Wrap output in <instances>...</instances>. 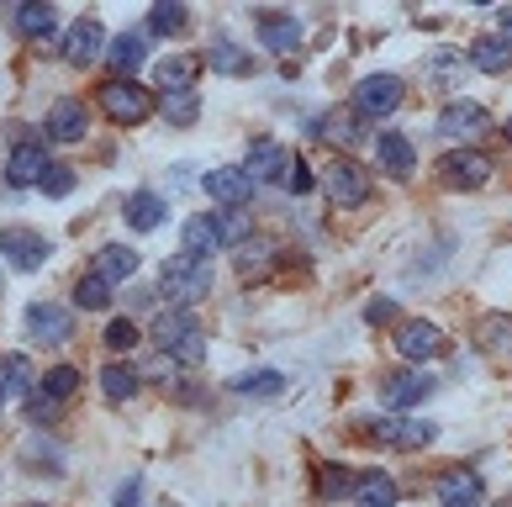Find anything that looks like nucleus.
I'll return each mask as SVG.
<instances>
[{
	"label": "nucleus",
	"mask_w": 512,
	"mask_h": 507,
	"mask_svg": "<svg viewBox=\"0 0 512 507\" xmlns=\"http://www.w3.org/2000/svg\"><path fill=\"white\" fill-rule=\"evenodd\" d=\"M138 492H143V481H138V476L122 481V486H117V507H138Z\"/></svg>",
	"instance_id": "49530a36"
},
{
	"label": "nucleus",
	"mask_w": 512,
	"mask_h": 507,
	"mask_svg": "<svg viewBox=\"0 0 512 507\" xmlns=\"http://www.w3.org/2000/svg\"><path fill=\"white\" fill-rule=\"evenodd\" d=\"M64 59H69L74 69H90L96 59H106V27L96 22V16L69 22V32H64Z\"/></svg>",
	"instance_id": "0eeeda50"
},
{
	"label": "nucleus",
	"mask_w": 512,
	"mask_h": 507,
	"mask_svg": "<svg viewBox=\"0 0 512 507\" xmlns=\"http://www.w3.org/2000/svg\"><path fill=\"white\" fill-rule=\"evenodd\" d=\"M180 243H185V254H191V259H212V254L222 249V228H217V217H185Z\"/></svg>",
	"instance_id": "aec40b11"
},
{
	"label": "nucleus",
	"mask_w": 512,
	"mask_h": 507,
	"mask_svg": "<svg viewBox=\"0 0 512 507\" xmlns=\"http://www.w3.org/2000/svg\"><path fill=\"white\" fill-rule=\"evenodd\" d=\"M32 381H37V370H32L27 354H6V360H0V402L32 397Z\"/></svg>",
	"instance_id": "6ab92c4d"
},
{
	"label": "nucleus",
	"mask_w": 512,
	"mask_h": 507,
	"mask_svg": "<svg viewBox=\"0 0 512 507\" xmlns=\"http://www.w3.org/2000/svg\"><path fill=\"white\" fill-rule=\"evenodd\" d=\"M354 486V476H344V465H317V492L322 497H344Z\"/></svg>",
	"instance_id": "a19ab883"
},
{
	"label": "nucleus",
	"mask_w": 512,
	"mask_h": 507,
	"mask_svg": "<svg viewBox=\"0 0 512 507\" xmlns=\"http://www.w3.org/2000/svg\"><path fill=\"white\" fill-rule=\"evenodd\" d=\"M322 180H328V196H333V206H365V201H370V191H375L370 175H365L359 164H349V159H333Z\"/></svg>",
	"instance_id": "9d476101"
},
{
	"label": "nucleus",
	"mask_w": 512,
	"mask_h": 507,
	"mask_svg": "<svg viewBox=\"0 0 512 507\" xmlns=\"http://www.w3.org/2000/svg\"><path fill=\"white\" fill-rule=\"evenodd\" d=\"M243 397H280V391H286V375L280 370H254V375H238L233 381Z\"/></svg>",
	"instance_id": "e433bc0d"
},
{
	"label": "nucleus",
	"mask_w": 512,
	"mask_h": 507,
	"mask_svg": "<svg viewBox=\"0 0 512 507\" xmlns=\"http://www.w3.org/2000/svg\"><path fill=\"white\" fill-rule=\"evenodd\" d=\"M449 344H444V328L439 323H428V317H412V323H402L396 328V354H402V360H439Z\"/></svg>",
	"instance_id": "423d86ee"
},
{
	"label": "nucleus",
	"mask_w": 512,
	"mask_h": 507,
	"mask_svg": "<svg viewBox=\"0 0 512 507\" xmlns=\"http://www.w3.org/2000/svg\"><path fill=\"white\" fill-rule=\"evenodd\" d=\"M74 391H80V370L74 365H53L43 381H37V397H48V402H69Z\"/></svg>",
	"instance_id": "7c9ffc66"
},
{
	"label": "nucleus",
	"mask_w": 512,
	"mask_h": 507,
	"mask_svg": "<svg viewBox=\"0 0 512 507\" xmlns=\"http://www.w3.org/2000/svg\"><path fill=\"white\" fill-rule=\"evenodd\" d=\"M143 59H148V32H122L117 43H106V64L117 69L122 80H127V74L138 69Z\"/></svg>",
	"instance_id": "b1692460"
},
{
	"label": "nucleus",
	"mask_w": 512,
	"mask_h": 507,
	"mask_svg": "<svg viewBox=\"0 0 512 507\" xmlns=\"http://www.w3.org/2000/svg\"><path fill=\"white\" fill-rule=\"evenodd\" d=\"M101 391H106V402H127L132 391H138V370L132 365H106L101 370Z\"/></svg>",
	"instance_id": "72a5a7b5"
},
{
	"label": "nucleus",
	"mask_w": 512,
	"mask_h": 507,
	"mask_svg": "<svg viewBox=\"0 0 512 507\" xmlns=\"http://www.w3.org/2000/svg\"><path fill=\"white\" fill-rule=\"evenodd\" d=\"M48 138L53 143H80L85 133H90V111H85V101H74V96H59L48 106Z\"/></svg>",
	"instance_id": "4468645a"
},
{
	"label": "nucleus",
	"mask_w": 512,
	"mask_h": 507,
	"mask_svg": "<svg viewBox=\"0 0 512 507\" xmlns=\"http://www.w3.org/2000/svg\"><path fill=\"white\" fill-rule=\"evenodd\" d=\"M206 64H212L217 74H249V69H254L249 53H243L238 43H227V37H222V43H217L212 53H206Z\"/></svg>",
	"instance_id": "f704fd0d"
},
{
	"label": "nucleus",
	"mask_w": 512,
	"mask_h": 507,
	"mask_svg": "<svg viewBox=\"0 0 512 507\" xmlns=\"http://www.w3.org/2000/svg\"><path fill=\"white\" fill-rule=\"evenodd\" d=\"M375 159H381L386 175L407 180L412 169H417V148H412V138H407V133H381V143H375Z\"/></svg>",
	"instance_id": "a211bd4d"
},
{
	"label": "nucleus",
	"mask_w": 512,
	"mask_h": 507,
	"mask_svg": "<svg viewBox=\"0 0 512 507\" xmlns=\"http://www.w3.org/2000/svg\"><path fill=\"white\" fill-rule=\"evenodd\" d=\"M481 497H486V486H481L476 471H449V476H439V502H444V507H481Z\"/></svg>",
	"instance_id": "412c9836"
},
{
	"label": "nucleus",
	"mask_w": 512,
	"mask_h": 507,
	"mask_svg": "<svg viewBox=\"0 0 512 507\" xmlns=\"http://www.w3.org/2000/svg\"><path fill=\"white\" fill-rule=\"evenodd\" d=\"M402 106V80L396 74H370V80H359L354 85V117H391V111Z\"/></svg>",
	"instance_id": "39448f33"
},
{
	"label": "nucleus",
	"mask_w": 512,
	"mask_h": 507,
	"mask_svg": "<svg viewBox=\"0 0 512 507\" xmlns=\"http://www.w3.org/2000/svg\"><path fill=\"white\" fill-rule=\"evenodd\" d=\"M428 391H433L428 370H391L381 381V402H386V412H407L417 402H428Z\"/></svg>",
	"instance_id": "1a4fd4ad"
},
{
	"label": "nucleus",
	"mask_w": 512,
	"mask_h": 507,
	"mask_svg": "<svg viewBox=\"0 0 512 507\" xmlns=\"http://www.w3.org/2000/svg\"><path fill=\"white\" fill-rule=\"evenodd\" d=\"M0 254H6L16 270H37L53 254V243L43 233H32V228H6V233H0Z\"/></svg>",
	"instance_id": "2eb2a0df"
},
{
	"label": "nucleus",
	"mask_w": 512,
	"mask_h": 507,
	"mask_svg": "<svg viewBox=\"0 0 512 507\" xmlns=\"http://www.w3.org/2000/svg\"><path fill=\"white\" fill-rule=\"evenodd\" d=\"M317 127H322L317 138H328V143H344V148L365 138V127H359V117H354V111H328V117H322Z\"/></svg>",
	"instance_id": "2f4dec72"
},
{
	"label": "nucleus",
	"mask_w": 512,
	"mask_h": 507,
	"mask_svg": "<svg viewBox=\"0 0 512 507\" xmlns=\"http://www.w3.org/2000/svg\"><path fill=\"white\" fill-rule=\"evenodd\" d=\"M74 307H80V312H106L111 307V286L101 275H85L80 286H74Z\"/></svg>",
	"instance_id": "4c0bfd02"
},
{
	"label": "nucleus",
	"mask_w": 512,
	"mask_h": 507,
	"mask_svg": "<svg viewBox=\"0 0 512 507\" xmlns=\"http://www.w3.org/2000/svg\"><path fill=\"white\" fill-rule=\"evenodd\" d=\"M43 169H48V148L27 138V143H16V148H11L6 180H11V185H37V180H43Z\"/></svg>",
	"instance_id": "f3484780"
},
{
	"label": "nucleus",
	"mask_w": 512,
	"mask_h": 507,
	"mask_svg": "<svg viewBox=\"0 0 512 507\" xmlns=\"http://www.w3.org/2000/svg\"><path fill=\"white\" fill-rule=\"evenodd\" d=\"M217 228H222V243H243V238L254 233V222L243 217V212H222V217H217Z\"/></svg>",
	"instance_id": "c03bdc74"
},
{
	"label": "nucleus",
	"mask_w": 512,
	"mask_h": 507,
	"mask_svg": "<svg viewBox=\"0 0 512 507\" xmlns=\"http://www.w3.org/2000/svg\"><path fill=\"white\" fill-rule=\"evenodd\" d=\"M365 317H370V323H386V317H396V302H375Z\"/></svg>",
	"instance_id": "de8ad7c7"
},
{
	"label": "nucleus",
	"mask_w": 512,
	"mask_h": 507,
	"mask_svg": "<svg viewBox=\"0 0 512 507\" xmlns=\"http://www.w3.org/2000/svg\"><path fill=\"white\" fill-rule=\"evenodd\" d=\"M270 259H275V243H243V254H238V275H259V270H270Z\"/></svg>",
	"instance_id": "ea45409f"
},
{
	"label": "nucleus",
	"mask_w": 512,
	"mask_h": 507,
	"mask_svg": "<svg viewBox=\"0 0 512 507\" xmlns=\"http://www.w3.org/2000/svg\"><path fill=\"white\" fill-rule=\"evenodd\" d=\"M375 439L412 455V449H428L433 439H439V423H428V418H386V423H375Z\"/></svg>",
	"instance_id": "f8f14e48"
},
{
	"label": "nucleus",
	"mask_w": 512,
	"mask_h": 507,
	"mask_svg": "<svg viewBox=\"0 0 512 507\" xmlns=\"http://www.w3.org/2000/svg\"><path fill=\"white\" fill-rule=\"evenodd\" d=\"M280 185H286V191H296V196H307L312 185H317V175H312L307 159H291V169H286V180H280Z\"/></svg>",
	"instance_id": "37998d69"
},
{
	"label": "nucleus",
	"mask_w": 512,
	"mask_h": 507,
	"mask_svg": "<svg viewBox=\"0 0 512 507\" xmlns=\"http://www.w3.org/2000/svg\"><path fill=\"white\" fill-rule=\"evenodd\" d=\"M27 412H32V423H48V418H59V402H48V397H32V402H27Z\"/></svg>",
	"instance_id": "a18cd8bd"
},
{
	"label": "nucleus",
	"mask_w": 512,
	"mask_h": 507,
	"mask_svg": "<svg viewBox=\"0 0 512 507\" xmlns=\"http://www.w3.org/2000/svg\"><path fill=\"white\" fill-rule=\"evenodd\" d=\"M164 291L175 296V312H191L196 302H206V291H212V265L191 259V254L164 259Z\"/></svg>",
	"instance_id": "f03ea898"
},
{
	"label": "nucleus",
	"mask_w": 512,
	"mask_h": 507,
	"mask_svg": "<svg viewBox=\"0 0 512 507\" xmlns=\"http://www.w3.org/2000/svg\"><path fill=\"white\" fill-rule=\"evenodd\" d=\"M96 101H101V111L117 127H138V122L154 117V96H148L138 80H111V85L96 90Z\"/></svg>",
	"instance_id": "7ed1b4c3"
},
{
	"label": "nucleus",
	"mask_w": 512,
	"mask_h": 507,
	"mask_svg": "<svg viewBox=\"0 0 512 507\" xmlns=\"http://www.w3.org/2000/svg\"><path fill=\"white\" fill-rule=\"evenodd\" d=\"M101 344H106L111 354H127V349L143 344V333H138V323H132V317H111L106 333H101Z\"/></svg>",
	"instance_id": "c9c22d12"
},
{
	"label": "nucleus",
	"mask_w": 512,
	"mask_h": 507,
	"mask_svg": "<svg viewBox=\"0 0 512 507\" xmlns=\"http://www.w3.org/2000/svg\"><path fill=\"white\" fill-rule=\"evenodd\" d=\"M354 502L359 507H396V481L386 471H365V476H354Z\"/></svg>",
	"instance_id": "393cba45"
},
{
	"label": "nucleus",
	"mask_w": 512,
	"mask_h": 507,
	"mask_svg": "<svg viewBox=\"0 0 512 507\" xmlns=\"http://www.w3.org/2000/svg\"><path fill=\"white\" fill-rule=\"evenodd\" d=\"M27 507H43V502H27Z\"/></svg>",
	"instance_id": "3c124183"
},
{
	"label": "nucleus",
	"mask_w": 512,
	"mask_h": 507,
	"mask_svg": "<svg viewBox=\"0 0 512 507\" xmlns=\"http://www.w3.org/2000/svg\"><path fill=\"white\" fill-rule=\"evenodd\" d=\"M90 275H101L106 286H117V280H132L138 275V254L127 249V243H106V249L96 254V270Z\"/></svg>",
	"instance_id": "5701e85b"
},
{
	"label": "nucleus",
	"mask_w": 512,
	"mask_h": 507,
	"mask_svg": "<svg viewBox=\"0 0 512 507\" xmlns=\"http://www.w3.org/2000/svg\"><path fill=\"white\" fill-rule=\"evenodd\" d=\"M196 69H201V59H191V53H169V59H159V85L175 96V90H191L196 85Z\"/></svg>",
	"instance_id": "cd10ccee"
},
{
	"label": "nucleus",
	"mask_w": 512,
	"mask_h": 507,
	"mask_svg": "<svg viewBox=\"0 0 512 507\" xmlns=\"http://www.w3.org/2000/svg\"><path fill=\"white\" fill-rule=\"evenodd\" d=\"M37 185H43L48 196H69V191H74V169H69V164H48Z\"/></svg>",
	"instance_id": "79ce46f5"
},
{
	"label": "nucleus",
	"mask_w": 512,
	"mask_h": 507,
	"mask_svg": "<svg viewBox=\"0 0 512 507\" xmlns=\"http://www.w3.org/2000/svg\"><path fill=\"white\" fill-rule=\"evenodd\" d=\"M206 196H212L217 206H227V212H243L254 196V180L243 175V164H227V169H212L206 175Z\"/></svg>",
	"instance_id": "ddd939ff"
},
{
	"label": "nucleus",
	"mask_w": 512,
	"mask_h": 507,
	"mask_svg": "<svg viewBox=\"0 0 512 507\" xmlns=\"http://www.w3.org/2000/svg\"><path fill=\"white\" fill-rule=\"evenodd\" d=\"M154 344L169 354V360H185V365L206 360V333L196 323V312H159L154 317Z\"/></svg>",
	"instance_id": "f257e3e1"
},
{
	"label": "nucleus",
	"mask_w": 512,
	"mask_h": 507,
	"mask_svg": "<svg viewBox=\"0 0 512 507\" xmlns=\"http://www.w3.org/2000/svg\"><path fill=\"white\" fill-rule=\"evenodd\" d=\"M254 27H259V48H270V53H296L301 48V22L286 11H264V16H254Z\"/></svg>",
	"instance_id": "dca6fc26"
},
{
	"label": "nucleus",
	"mask_w": 512,
	"mask_h": 507,
	"mask_svg": "<svg viewBox=\"0 0 512 507\" xmlns=\"http://www.w3.org/2000/svg\"><path fill=\"white\" fill-rule=\"evenodd\" d=\"M476 338H481V349H491V354H512V317H507V312L481 317Z\"/></svg>",
	"instance_id": "c756f323"
},
{
	"label": "nucleus",
	"mask_w": 512,
	"mask_h": 507,
	"mask_svg": "<svg viewBox=\"0 0 512 507\" xmlns=\"http://www.w3.org/2000/svg\"><path fill=\"white\" fill-rule=\"evenodd\" d=\"M497 22H502V43H512V6L497 11Z\"/></svg>",
	"instance_id": "09e8293b"
},
{
	"label": "nucleus",
	"mask_w": 512,
	"mask_h": 507,
	"mask_svg": "<svg viewBox=\"0 0 512 507\" xmlns=\"http://www.w3.org/2000/svg\"><path fill=\"white\" fill-rule=\"evenodd\" d=\"M470 64L481 74H502L512 64V43H502V37H476V43H470Z\"/></svg>",
	"instance_id": "c85d7f7f"
},
{
	"label": "nucleus",
	"mask_w": 512,
	"mask_h": 507,
	"mask_svg": "<svg viewBox=\"0 0 512 507\" xmlns=\"http://www.w3.org/2000/svg\"><path fill=\"white\" fill-rule=\"evenodd\" d=\"M286 169H291V154L280 143H254V154L249 164H243V175L249 180H286Z\"/></svg>",
	"instance_id": "4be33fe9"
},
{
	"label": "nucleus",
	"mask_w": 512,
	"mask_h": 507,
	"mask_svg": "<svg viewBox=\"0 0 512 507\" xmlns=\"http://www.w3.org/2000/svg\"><path fill=\"white\" fill-rule=\"evenodd\" d=\"M164 111V122H175V127H191L201 117V101H196V90H175V96H164L159 101Z\"/></svg>",
	"instance_id": "473e14b6"
},
{
	"label": "nucleus",
	"mask_w": 512,
	"mask_h": 507,
	"mask_svg": "<svg viewBox=\"0 0 512 507\" xmlns=\"http://www.w3.org/2000/svg\"><path fill=\"white\" fill-rule=\"evenodd\" d=\"M439 133L454 138V143H476V138L491 133V117H486V106H476V101H449L439 111Z\"/></svg>",
	"instance_id": "6e6552de"
},
{
	"label": "nucleus",
	"mask_w": 512,
	"mask_h": 507,
	"mask_svg": "<svg viewBox=\"0 0 512 507\" xmlns=\"http://www.w3.org/2000/svg\"><path fill=\"white\" fill-rule=\"evenodd\" d=\"M433 175H439L449 191H481V185L491 180V159L481 154V148H454V154H444L439 164H433Z\"/></svg>",
	"instance_id": "20e7f679"
},
{
	"label": "nucleus",
	"mask_w": 512,
	"mask_h": 507,
	"mask_svg": "<svg viewBox=\"0 0 512 507\" xmlns=\"http://www.w3.org/2000/svg\"><path fill=\"white\" fill-rule=\"evenodd\" d=\"M27 333H32V344H69L74 312L59 307V302H32L27 307Z\"/></svg>",
	"instance_id": "9b49d317"
},
{
	"label": "nucleus",
	"mask_w": 512,
	"mask_h": 507,
	"mask_svg": "<svg viewBox=\"0 0 512 507\" xmlns=\"http://www.w3.org/2000/svg\"><path fill=\"white\" fill-rule=\"evenodd\" d=\"M11 22H16L22 37H53V32H59V11L43 6V0H27V6H16Z\"/></svg>",
	"instance_id": "a878e982"
},
{
	"label": "nucleus",
	"mask_w": 512,
	"mask_h": 507,
	"mask_svg": "<svg viewBox=\"0 0 512 507\" xmlns=\"http://www.w3.org/2000/svg\"><path fill=\"white\" fill-rule=\"evenodd\" d=\"M502 138H507V143H512V117H507V127H502Z\"/></svg>",
	"instance_id": "8fccbe9b"
},
{
	"label": "nucleus",
	"mask_w": 512,
	"mask_h": 507,
	"mask_svg": "<svg viewBox=\"0 0 512 507\" xmlns=\"http://www.w3.org/2000/svg\"><path fill=\"white\" fill-rule=\"evenodd\" d=\"M164 217H169V206H164L154 191H138V196H127V228H138V233H154Z\"/></svg>",
	"instance_id": "bb28decb"
},
{
	"label": "nucleus",
	"mask_w": 512,
	"mask_h": 507,
	"mask_svg": "<svg viewBox=\"0 0 512 507\" xmlns=\"http://www.w3.org/2000/svg\"><path fill=\"white\" fill-rule=\"evenodd\" d=\"M143 32H159V37L185 32V6H169V0H164V6H154V11H148V27H143Z\"/></svg>",
	"instance_id": "58836bf2"
}]
</instances>
